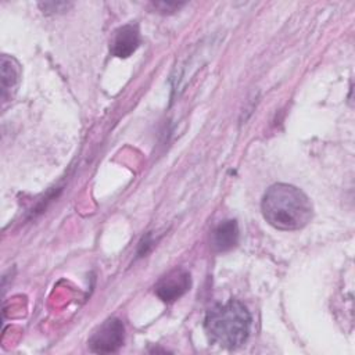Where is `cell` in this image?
Masks as SVG:
<instances>
[{
    "mask_svg": "<svg viewBox=\"0 0 355 355\" xmlns=\"http://www.w3.org/2000/svg\"><path fill=\"white\" fill-rule=\"evenodd\" d=\"M261 209L265 220L279 230L302 229L313 215L309 197L287 183L272 184L262 197Z\"/></svg>",
    "mask_w": 355,
    "mask_h": 355,
    "instance_id": "obj_1",
    "label": "cell"
},
{
    "mask_svg": "<svg viewBox=\"0 0 355 355\" xmlns=\"http://www.w3.org/2000/svg\"><path fill=\"white\" fill-rule=\"evenodd\" d=\"M204 329L212 344L234 349L241 347L250 336L251 315L244 304L237 300H229L208 309Z\"/></svg>",
    "mask_w": 355,
    "mask_h": 355,
    "instance_id": "obj_2",
    "label": "cell"
},
{
    "mask_svg": "<svg viewBox=\"0 0 355 355\" xmlns=\"http://www.w3.org/2000/svg\"><path fill=\"white\" fill-rule=\"evenodd\" d=\"M123 340H125L123 323L116 318H110L93 331V334L87 341V345L92 352L112 354L122 347Z\"/></svg>",
    "mask_w": 355,
    "mask_h": 355,
    "instance_id": "obj_3",
    "label": "cell"
},
{
    "mask_svg": "<svg viewBox=\"0 0 355 355\" xmlns=\"http://www.w3.org/2000/svg\"><path fill=\"white\" fill-rule=\"evenodd\" d=\"M190 273L186 269L176 268L157 282V284L154 286V291L164 302H173L179 300L184 293H187L190 290Z\"/></svg>",
    "mask_w": 355,
    "mask_h": 355,
    "instance_id": "obj_4",
    "label": "cell"
},
{
    "mask_svg": "<svg viewBox=\"0 0 355 355\" xmlns=\"http://www.w3.org/2000/svg\"><path fill=\"white\" fill-rule=\"evenodd\" d=\"M140 44V31L136 24H126L119 26L111 39V54L118 58H128Z\"/></svg>",
    "mask_w": 355,
    "mask_h": 355,
    "instance_id": "obj_5",
    "label": "cell"
},
{
    "mask_svg": "<svg viewBox=\"0 0 355 355\" xmlns=\"http://www.w3.org/2000/svg\"><path fill=\"white\" fill-rule=\"evenodd\" d=\"M239 241V226L233 219L220 222L211 233V247L216 252H226Z\"/></svg>",
    "mask_w": 355,
    "mask_h": 355,
    "instance_id": "obj_6",
    "label": "cell"
},
{
    "mask_svg": "<svg viewBox=\"0 0 355 355\" xmlns=\"http://www.w3.org/2000/svg\"><path fill=\"white\" fill-rule=\"evenodd\" d=\"M19 79V71L18 65L12 58H8L7 55H3L1 58V92L3 98L7 97L8 90L14 89Z\"/></svg>",
    "mask_w": 355,
    "mask_h": 355,
    "instance_id": "obj_7",
    "label": "cell"
}]
</instances>
